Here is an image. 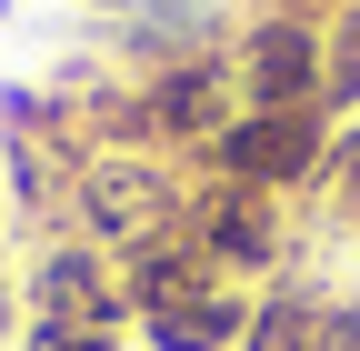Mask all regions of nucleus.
<instances>
[{"label":"nucleus","instance_id":"nucleus-14","mask_svg":"<svg viewBox=\"0 0 360 351\" xmlns=\"http://www.w3.org/2000/svg\"><path fill=\"white\" fill-rule=\"evenodd\" d=\"M321 11H360V0H321Z\"/></svg>","mask_w":360,"mask_h":351},{"label":"nucleus","instance_id":"nucleus-8","mask_svg":"<svg viewBox=\"0 0 360 351\" xmlns=\"http://www.w3.org/2000/svg\"><path fill=\"white\" fill-rule=\"evenodd\" d=\"M11 351H130V331H80V321H20Z\"/></svg>","mask_w":360,"mask_h":351},{"label":"nucleus","instance_id":"nucleus-1","mask_svg":"<svg viewBox=\"0 0 360 351\" xmlns=\"http://www.w3.org/2000/svg\"><path fill=\"white\" fill-rule=\"evenodd\" d=\"M191 181H200V171H180L160 151H90V161H70V181H60V231L120 261V251L180 231Z\"/></svg>","mask_w":360,"mask_h":351},{"label":"nucleus","instance_id":"nucleus-12","mask_svg":"<svg viewBox=\"0 0 360 351\" xmlns=\"http://www.w3.org/2000/svg\"><path fill=\"white\" fill-rule=\"evenodd\" d=\"M260 11H321V0H260Z\"/></svg>","mask_w":360,"mask_h":351},{"label":"nucleus","instance_id":"nucleus-9","mask_svg":"<svg viewBox=\"0 0 360 351\" xmlns=\"http://www.w3.org/2000/svg\"><path fill=\"white\" fill-rule=\"evenodd\" d=\"M330 171H360V121H340V130H330ZM330 171H321V181H330Z\"/></svg>","mask_w":360,"mask_h":351},{"label":"nucleus","instance_id":"nucleus-3","mask_svg":"<svg viewBox=\"0 0 360 351\" xmlns=\"http://www.w3.org/2000/svg\"><path fill=\"white\" fill-rule=\"evenodd\" d=\"M210 181H250V191H321V171H330V121L321 111H231V130L200 151Z\"/></svg>","mask_w":360,"mask_h":351},{"label":"nucleus","instance_id":"nucleus-10","mask_svg":"<svg viewBox=\"0 0 360 351\" xmlns=\"http://www.w3.org/2000/svg\"><path fill=\"white\" fill-rule=\"evenodd\" d=\"M20 321L30 312H20V291H11V261H0V341H20Z\"/></svg>","mask_w":360,"mask_h":351},{"label":"nucleus","instance_id":"nucleus-13","mask_svg":"<svg viewBox=\"0 0 360 351\" xmlns=\"http://www.w3.org/2000/svg\"><path fill=\"white\" fill-rule=\"evenodd\" d=\"M90 11H110V20H120V11H130V0H90Z\"/></svg>","mask_w":360,"mask_h":351},{"label":"nucleus","instance_id":"nucleus-7","mask_svg":"<svg viewBox=\"0 0 360 351\" xmlns=\"http://www.w3.org/2000/svg\"><path fill=\"white\" fill-rule=\"evenodd\" d=\"M321 121H360V11H321Z\"/></svg>","mask_w":360,"mask_h":351},{"label":"nucleus","instance_id":"nucleus-5","mask_svg":"<svg viewBox=\"0 0 360 351\" xmlns=\"http://www.w3.org/2000/svg\"><path fill=\"white\" fill-rule=\"evenodd\" d=\"M20 312L30 321H80V331H130V291H120V261L90 251L70 231H51L20 271Z\"/></svg>","mask_w":360,"mask_h":351},{"label":"nucleus","instance_id":"nucleus-2","mask_svg":"<svg viewBox=\"0 0 360 351\" xmlns=\"http://www.w3.org/2000/svg\"><path fill=\"white\" fill-rule=\"evenodd\" d=\"M180 231H191L200 251H210V271L220 281H240V291H270V281H290V251H300V231H290V201L281 191H250V181H191V211H180Z\"/></svg>","mask_w":360,"mask_h":351},{"label":"nucleus","instance_id":"nucleus-11","mask_svg":"<svg viewBox=\"0 0 360 351\" xmlns=\"http://www.w3.org/2000/svg\"><path fill=\"white\" fill-rule=\"evenodd\" d=\"M330 201H340V221L360 231V171H330Z\"/></svg>","mask_w":360,"mask_h":351},{"label":"nucleus","instance_id":"nucleus-4","mask_svg":"<svg viewBox=\"0 0 360 351\" xmlns=\"http://www.w3.org/2000/svg\"><path fill=\"white\" fill-rule=\"evenodd\" d=\"M240 111H321V11H250L231 30Z\"/></svg>","mask_w":360,"mask_h":351},{"label":"nucleus","instance_id":"nucleus-6","mask_svg":"<svg viewBox=\"0 0 360 351\" xmlns=\"http://www.w3.org/2000/svg\"><path fill=\"white\" fill-rule=\"evenodd\" d=\"M130 331H141V351H240V331H250V291H240V281H220V291L170 301V312L130 321Z\"/></svg>","mask_w":360,"mask_h":351}]
</instances>
